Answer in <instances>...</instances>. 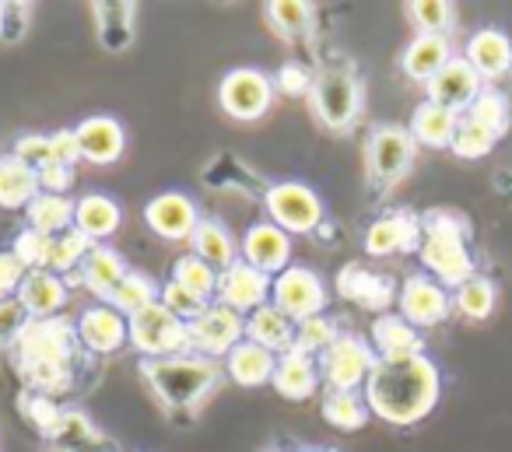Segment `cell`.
Wrapping results in <instances>:
<instances>
[{
    "label": "cell",
    "instance_id": "53",
    "mask_svg": "<svg viewBox=\"0 0 512 452\" xmlns=\"http://www.w3.org/2000/svg\"><path fill=\"white\" fill-rule=\"evenodd\" d=\"M29 414H32V421L39 424V431L43 435H60V410L53 407V400H46V396H32L29 400Z\"/></svg>",
    "mask_w": 512,
    "mask_h": 452
},
{
    "label": "cell",
    "instance_id": "37",
    "mask_svg": "<svg viewBox=\"0 0 512 452\" xmlns=\"http://www.w3.org/2000/svg\"><path fill=\"white\" fill-rule=\"evenodd\" d=\"M158 298H162V288H158V284L151 281L148 274H141V270H130V274L120 281V288L109 295V305H113V309H120L123 316L130 319L134 312L155 305Z\"/></svg>",
    "mask_w": 512,
    "mask_h": 452
},
{
    "label": "cell",
    "instance_id": "49",
    "mask_svg": "<svg viewBox=\"0 0 512 452\" xmlns=\"http://www.w3.org/2000/svg\"><path fill=\"white\" fill-rule=\"evenodd\" d=\"M25 277H29L25 263L18 260L11 249H0V302H4V298H18Z\"/></svg>",
    "mask_w": 512,
    "mask_h": 452
},
{
    "label": "cell",
    "instance_id": "20",
    "mask_svg": "<svg viewBox=\"0 0 512 452\" xmlns=\"http://www.w3.org/2000/svg\"><path fill=\"white\" fill-rule=\"evenodd\" d=\"M372 351L379 361H400V358H418L425 354V340H421L418 326H411L404 316H376L372 323Z\"/></svg>",
    "mask_w": 512,
    "mask_h": 452
},
{
    "label": "cell",
    "instance_id": "38",
    "mask_svg": "<svg viewBox=\"0 0 512 452\" xmlns=\"http://www.w3.org/2000/svg\"><path fill=\"white\" fill-rule=\"evenodd\" d=\"M172 281L183 284L186 291H193V295L200 298V302L211 305L214 298H218V270L211 267V263H204L200 256H179L176 267H172Z\"/></svg>",
    "mask_w": 512,
    "mask_h": 452
},
{
    "label": "cell",
    "instance_id": "44",
    "mask_svg": "<svg viewBox=\"0 0 512 452\" xmlns=\"http://www.w3.org/2000/svg\"><path fill=\"white\" fill-rule=\"evenodd\" d=\"M337 337H341V333H337V326L330 323L327 316H309L295 326V347L292 351H302V354H309V358H320V354L327 351Z\"/></svg>",
    "mask_w": 512,
    "mask_h": 452
},
{
    "label": "cell",
    "instance_id": "10",
    "mask_svg": "<svg viewBox=\"0 0 512 452\" xmlns=\"http://www.w3.org/2000/svg\"><path fill=\"white\" fill-rule=\"evenodd\" d=\"M246 340V316L221 302L204 305L197 319H190V347L193 354H204V358L218 361L228 358L235 344Z\"/></svg>",
    "mask_w": 512,
    "mask_h": 452
},
{
    "label": "cell",
    "instance_id": "21",
    "mask_svg": "<svg viewBox=\"0 0 512 452\" xmlns=\"http://www.w3.org/2000/svg\"><path fill=\"white\" fill-rule=\"evenodd\" d=\"M463 60L481 74V81H498L512 71V39L498 29H481L467 39Z\"/></svg>",
    "mask_w": 512,
    "mask_h": 452
},
{
    "label": "cell",
    "instance_id": "24",
    "mask_svg": "<svg viewBox=\"0 0 512 452\" xmlns=\"http://www.w3.org/2000/svg\"><path fill=\"white\" fill-rule=\"evenodd\" d=\"M421 239V225L411 214H386V218L372 221L365 232V253L369 256H390V253H407Z\"/></svg>",
    "mask_w": 512,
    "mask_h": 452
},
{
    "label": "cell",
    "instance_id": "47",
    "mask_svg": "<svg viewBox=\"0 0 512 452\" xmlns=\"http://www.w3.org/2000/svg\"><path fill=\"white\" fill-rule=\"evenodd\" d=\"M158 302H162L169 312H176L179 319H186V323H190V319H197L200 312H204V305H207V302H200L193 291H186L183 284L172 281V277L162 284V298H158Z\"/></svg>",
    "mask_w": 512,
    "mask_h": 452
},
{
    "label": "cell",
    "instance_id": "6",
    "mask_svg": "<svg viewBox=\"0 0 512 452\" xmlns=\"http://www.w3.org/2000/svg\"><path fill=\"white\" fill-rule=\"evenodd\" d=\"M130 323V347L144 354V361L158 358H176V354H190V323L169 312L162 302L148 305V309L134 312Z\"/></svg>",
    "mask_w": 512,
    "mask_h": 452
},
{
    "label": "cell",
    "instance_id": "9",
    "mask_svg": "<svg viewBox=\"0 0 512 452\" xmlns=\"http://www.w3.org/2000/svg\"><path fill=\"white\" fill-rule=\"evenodd\" d=\"M267 214L278 228H285L288 235H309L323 225V200L313 186L295 183V179H285V183H274L264 197Z\"/></svg>",
    "mask_w": 512,
    "mask_h": 452
},
{
    "label": "cell",
    "instance_id": "39",
    "mask_svg": "<svg viewBox=\"0 0 512 452\" xmlns=\"http://www.w3.org/2000/svg\"><path fill=\"white\" fill-rule=\"evenodd\" d=\"M369 414L372 410L362 393H327V400H323V421L334 424V428H341V431L365 428Z\"/></svg>",
    "mask_w": 512,
    "mask_h": 452
},
{
    "label": "cell",
    "instance_id": "48",
    "mask_svg": "<svg viewBox=\"0 0 512 452\" xmlns=\"http://www.w3.org/2000/svg\"><path fill=\"white\" fill-rule=\"evenodd\" d=\"M15 158H22L29 169L43 172L46 165H53V144L46 134H25L15 141Z\"/></svg>",
    "mask_w": 512,
    "mask_h": 452
},
{
    "label": "cell",
    "instance_id": "31",
    "mask_svg": "<svg viewBox=\"0 0 512 452\" xmlns=\"http://www.w3.org/2000/svg\"><path fill=\"white\" fill-rule=\"evenodd\" d=\"M120 221H123L120 204L113 197H106V193H85L78 200V207H74V228L85 232L92 242L109 239L120 228Z\"/></svg>",
    "mask_w": 512,
    "mask_h": 452
},
{
    "label": "cell",
    "instance_id": "40",
    "mask_svg": "<svg viewBox=\"0 0 512 452\" xmlns=\"http://www.w3.org/2000/svg\"><path fill=\"white\" fill-rule=\"evenodd\" d=\"M407 15H411L418 36H449L456 11L446 0H414V4H407Z\"/></svg>",
    "mask_w": 512,
    "mask_h": 452
},
{
    "label": "cell",
    "instance_id": "43",
    "mask_svg": "<svg viewBox=\"0 0 512 452\" xmlns=\"http://www.w3.org/2000/svg\"><path fill=\"white\" fill-rule=\"evenodd\" d=\"M470 120H477L481 127H488L495 137H502L505 130H509V120H512V106L509 99H505L502 92H491V88H484L481 95H477V102L467 109Z\"/></svg>",
    "mask_w": 512,
    "mask_h": 452
},
{
    "label": "cell",
    "instance_id": "50",
    "mask_svg": "<svg viewBox=\"0 0 512 452\" xmlns=\"http://www.w3.org/2000/svg\"><path fill=\"white\" fill-rule=\"evenodd\" d=\"M29 323H32V316L25 312V305L18 302V298H4V302H0V344H4V340H18Z\"/></svg>",
    "mask_w": 512,
    "mask_h": 452
},
{
    "label": "cell",
    "instance_id": "35",
    "mask_svg": "<svg viewBox=\"0 0 512 452\" xmlns=\"http://www.w3.org/2000/svg\"><path fill=\"white\" fill-rule=\"evenodd\" d=\"M74 207H78V200H71V197L39 193V197L25 207V214H29V228L50 235V239H53V235L71 232V228H74Z\"/></svg>",
    "mask_w": 512,
    "mask_h": 452
},
{
    "label": "cell",
    "instance_id": "2",
    "mask_svg": "<svg viewBox=\"0 0 512 452\" xmlns=\"http://www.w3.org/2000/svg\"><path fill=\"white\" fill-rule=\"evenodd\" d=\"M18 358H22V375L43 393H60L71 386V361L78 351V323L67 319H32L22 330Z\"/></svg>",
    "mask_w": 512,
    "mask_h": 452
},
{
    "label": "cell",
    "instance_id": "36",
    "mask_svg": "<svg viewBox=\"0 0 512 452\" xmlns=\"http://www.w3.org/2000/svg\"><path fill=\"white\" fill-rule=\"evenodd\" d=\"M92 246L95 242L88 239L85 232H78V228H71V232H64V235H53L46 270H53V274H60V277L78 274L81 263H85V256L92 253Z\"/></svg>",
    "mask_w": 512,
    "mask_h": 452
},
{
    "label": "cell",
    "instance_id": "41",
    "mask_svg": "<svg viewBox=\"0 0 512 452\" xmlns=\"http://www.w3.org/2000/svg\"><path fill=\"white\" fill-rule=\"evenodd\" d=\"M453 305L467 319H488L491 309H495V284H491L488 277H477L474 274L470 281H463L460 288H456Z\"/></svg>",
    "mask_w": 512,
    "mask_h": 452
},
{
    "label": "cell",
    "instance_id": "4",
    "mask_svg": "<svg viewBox=\"0 0 512 452\" xmlns=\"http://www.w3.org/2000/svg\"><path fill=\"white\" fill-rule=\"evenodd\" d=\"M421 263L428 277L446 288H460L474 277V256L467 249V225L453 214H428L421 221Z\"/></svg>",
    "mask_w": 512,
    "mask_h": 452
},
{
    "label": "cell",
    "instance_id": "29",
    "mask_svg": "<svg viewBox=\"0 0 512 452\" xmlns=\"http://www.w3.org/2000/svg\"><path fill=\"white\" fill-rule=\"evenodd\" d=\"M193 256H200L204 263H211L214 270H228L232 263H239V242H235V235L228 232L225 221L218 218H200L197 232H193Z\"/></svg>",
    "mask_w": 512,
    "mask_h": 452
},
{
    "label": "cell",
    "instance_id": "56",
    "mask_svg": "<svg viewBox=\"0 0 512 452\" xmlns=\"http://www.w3.org/2000/svg\"><path fill=\"white\" fill-rule=\"evenodd\" d=\"M299 452H330V449H299Z\"/></svg>",
    "mask_w": 512,
    "mask_h": 452
},
{
    "label": "cell",
    "instance_id": "25",
    "mask_svg": "<svg viewBox=\"0 0 512 452\" xmlns=\"http://www.w3.org/2000/svg\"><path fill=\"white\" fill-rule=\"evenodd\" d=\"M127 274H130L127 260L109 246H92V253L85 256V263H81V270H78L81 284H85L99 302H109V295L120 288V281Z\"/></svg>",
    "mask_w": 512,
    "mask_h": 452
},
{
    "label": "cell",
    "instance_id": "27",
    "mask_svg": "<svg viewBox=\"0 0 512 452\" xmlns=\"http://www.w3.org/2000/svg\"><path fill=\"white\" fill-rule=\"evenodd\" d=\"M295 326H299L295 319H288L285 312L267 302L246 316V340H253V344L267 347L274 354H288L295 347Z\"/></svg>",
    "mask_w": 512,
    "mask_h": 452
},
{
    "label": "cell",
    "instance_id": "17",
    "mask_svg": "<svg viewBox=\"0 0 512 452\" xmlns=\"http://www.w3.org/2000/svg\"><path fill=\"white\" fill-rule=\"evenodd\" d=\"M144 221L165 242H190L200 225L197 204L186 193H158L144 204Z\"/></svg>",
    "mask_w": 512,
    "mask_h": 452
},
{
    "label": "cell",
    "instance_id": "22",
    "mask_svg": "<svg viewBox=\"0 0 512 452\" xmlns=\"http://www.w3.org/2000/svg\"><path fill=\"white\" fill-rule=\"evenodd\" d=\"M278 358L281 354L267 351V347L253 344V340H242V344H235L228 351L225 375L235 386H246V389L267 386V382H274V372H278Z\"/></svg>",
    "mask_w": 512,
    "mask_h": 452
},
{
    "label": "cell",
    "instance_id": "32",
    "mask_svg": "<svg viewBox=\"0 0 512 452\" xmlns=\"http://www.w3.org/2000/svg\"><path fill=\"white\" fill-rule=\"evenodd\" d=\"M95 8V25H99V43L102 50L120 53L134 43V15L137 4H127V0H116V4H92Z\"/></svg>",
    "mask_w": 512,
    "mask_h": 452
},
{
    "label": "cell",
    "instance_id": "55",
    "mask_svg": "<svg viewBox=\"0 0 512 452\" xmlns=\"http://www.w3.org/2000/svg\"><path fill=\"white\" fill-rule=\"evenodd\" d=\"M4 15H8V8H4V4H0V25H4Z\"/></svg>",
    "mask_w": 512,
    "mask_h": 452
},
{
    "label": "cell",
    "instance_id": "51",
    "mask_svg": "<svg viewBox=\"0 0 512 452\" xmlns=\"http://www.w3.org/2000/svg\"><path fill=\"white\" fill-rule=\"evenodd\" d=\"M274 88H278V92H285L288 99H299V95H309V88H313V78H309L306 67L285 64L278 71V81H274Z\"/></svg>",
    "mask_w": 512,
    "mask_h": 452
},
{
    "label": "cell",
    "instance_id": "46",
    "mask_svg": "<svg viewBox=\"0 0 512 452\" xmlns=\"http://www.w3.org/2000/svg\"><path fill=\"white\" fill-rule=\"evenodd\" d=\"M50 242H53L50 235L36 232V228H25V232H18L11 253L25 263V270H46V260H50Z\"/></svg>",
    "mask_w": 512,
    "mask_h": 452
},
{
    "label": "cell",
    "instance_id": "52",
    "mask_svg": "<svg viewBox=\"0 0 512 452\" xmlns=\"http://www.w3.org/2000/svg\"><path fill=\"white\" fill-rule=\"evenodd\" d=\"M50 144H53V162L57 165L74 169V165L81 162L78 134H74V130H57V134H50Z\"/></svg>",
    "mask_w": 512,
    "mask_h": 452
},
{
    "label": "cell",
    "instance_id": "1",
    "mask_svg": "<svg viewBox=\"0 0 512 452\" xmlns=\"http://www.w3.org/2000/svg\"><path fill=\"white\" fill-rule=\"evenodd\" d=\"M442 393V375L432 358L418 354V358H400V361H376L369 382H365V403L379 421L393 424V428H411V424L425 421L435 410Z\"/></svg>",
    "mask_w": 512,
    "mask_h": 452
},
{
    "label": "cell",
    "instance_id": "54",
    "mask_svg": "<svg viewBox=\"0 0 512 452\" xmlns=\"http://www.w3.org/2000/svg\"><path fill=\"white\" fill-rule=\"evenodd\" d=\"M74 186V169H67V165H46L43 172H39V190L43 193H57V197H67V190Z\"/></svg>",
    "mask_w": 512,
    "mask_h": 452
},
{
    "label": "cell",
    "instance_id": "12",
    "mask_svg": "<svg viewBox=\"0 0 512 452\" xmlns=\"http://www.w3.org/2000/svg\"><path fill=\"white\" fill-rule=\"evenodd\" d=\"M271 305L285 312L288 319H295V323H302L309 316H323V309H327V284L320 281L316 270L288 267L285 274L274 277Z\"/></svg>",
    "mask_w": 512,
    "mask_h": 452
},
{
    "label": "cell",
    "instance_id": "5",
    "mask_svg": "<svg viewBox=\"0 0 512 452\" xmlns=\"http://www.w3.org/2000/svg\"><path fill=\"white\" fill-rule=\"evenodd\" d=\"M309 102L320 123L334 134L355 127L358 113H362V81L351 71V64H327L313 78L309 88Z\"/></svg>",
    "mask_w": 512,
    "mask_h": 452
},
{
    "label": "cell",
    "instance_id": "11",
    "mask_svg": "<svg viewBox=\"0 0 512 452\" xmlns=\"http://www.w3.org/2000/svg\"><path fill=\"white\" fill-rule=\"evenodd\" d=\"M218 102L232 120H260L274 106V81L256 67H235L221 78Z\"/></svg>",
    "mask_w": 512,
    "mask_h": 452
},
{
    "label": "cell",
    "instance_id": "3",
    "mask_svg": "<svg viewBox=\"0 0 512 452\" xmlns=\"http://www.w3.org/2000/svg\"><path fill=\"white\" fill-rule=\"evenodd\" d=\"M144 382L169 410H193L218 389L221 365L204 354H176V358L141 361Z\"/></svg>",
    "mask_w": 512,
    "mask_h": 452
},
{
    "label": "cell",
    "instance_id": "18",
    "mask_svg": "<svg viewBox=\"0 0 512 452\" xmlns=\"http://www.w3.org/2000/svg\"><path fill=\"white\" fill-rule=\"evenodd\" d=\"M78 340L92 354H116L120 347L130 344V323L120 309H113L109 302H99L81 312Z\"/></svg>",
    "mask_w": 512,
    "mask_h": 452
},
{
    "label": "cell",
    "instance_id": "16",
    "mask_svg": "<svg viewBox=\"0 0 512 452\" xmlns=\"http://www.w3.org/2000/svg\"><path fill=\"white\" fill-rule=\"evenodd\" d=\"M239 256L249 267L264 270L267 277H278L292 267V235L274 225V221H260V225H253L242 235Z\"/></svg>",
    "mask_w": 512,
    "mask_h": 452
},
{
    "label": "cell",
    "instance_id": "33",
    "mask_svg": "<svg viewBox=\"0 0 512 452\" xmlns=\"http://www.w3.org/2000/svg\"><path fill=\"white\" fill-rule=\"evenodd\" d=\"M39 172L29 169L22 158L4 155L0 158V207L18 211V207H29L39 197Z\"/></svg>",
    "mask_w": 512,
    "mask_h": 452
},
{
    "label": "cell",
    "instance_id": "13",
    "mask_svg": "<svg viewBox=\"0 0 512 452\" xmlns=\"http://www.w3.org/2000/svg\"><path fill=\"white\" fill-rule=\"evenodd\" d=\"M397 305L407 323L418 326V330H428V326L446 323L449 309H453V298H449L446 284H439L435 277L411 274L404 281V288H400Z\"/></svg>",
    "mask_w": 512,
    "mask_h": 452
},
{
    "label": "cell",
    "instance_id": "45",
    "mask_svg": "<svg viewBox=\"0 0 512 452\" xmlns=\"http://www.w3.org/2000/svg\"><path fill=\"white\" fill-rule=\"evenodd\" d=\"M267 18L274 22V29L285 32V39H295L299 32L309 29L313 8L302 4V0H278V4H267Z\"/></svg>",
    "mask_w": 512,
    "mask_h": 452
},
{
    "label": "cell",
    "instance_id": "30",
    "mask_svg": "<svg viewBox=\"0 0 512 452\" xmlns=\"http://www.w3.org/2000/svg\"><path fill=\"white\" fill-rule=\"evenodd\" d=\"M271 386L278 389L285 400H306V396H313L316 386H320V361L302 351L281 354Z\"/></svg>",
    "mask_w": 512,
    "mask_h": 452
},
{
    "label": "cell",
    "instance_id": "26",
    "mask_svg": "<svg viewBox=\"0 0 512 452\" xmlns=\"http://www.w3.org/2000/svg\"><path fill=\"white\" fill-rule=\"evenodd\" d=\"M449 60H453V43H449V36H414L411 43H407L404 57H400V67H404V74L411 81L428 85Z\"/></svg>",
    "mask_w": 512,
    "mask_h": 452
},
{
    "label": "cell",
    "instance_id": "34",
    "mask_svg": "<svg viewBox=\"0 0 512 452\" xmlns=\"http://www.w3.org/2000/svg\"><path fill=\"white\" fill-rule=\"evenodd\" d=\"M456 123L460 116L449 113V109L435 106V102H421L411 116V137L421 144V148H449L453 144V134H456Z\"/></svg>",
    "mask_w": 512,
    "mask_h": 452
},
{
    "label": "cell",
    "instance_id": "57",
    "mask_svg": "<svg viewBox=\"0 0 512 452\" xmlns=\"http://www.w3.org/2000/svg\"><path fill=\"white\" fill-rule=\"evenodd\" d=\"M267 452H281V449H267Z\"/></svg>",
    "mask_w": 512,
    "mask_h": 452
},
{
    "label": "cell",
    "instance_id": "28",
    "mask_svg": "<svg viewBox=\"0 0 512 452\" xmlns=\"http://www.w3.org/2000/svg\"><path fill=\"white\" fill-rule=\"evenodd\" d=\"M337 288H341L344 298H351V302H358L362 309H372V312H383L386 305L393 302V281L390 277L372 274V270H365L362 263L344 267L341 277H337Z\"/></svg>",
    "mask_w": 512,
    "mask_h": 452
},
{
    "label": "cell",
    "instance_id": "14",
    "mask_svg": "<svg viewBox=\"0 0 512 452\" xmlns=\"http://www.w3.org/2000/svg\"><path fill=\"white\" fill-rule=\"evenodd\" d=\"M271 288H274V277H267L264 270H256L246 260H239L218 274V298L214 302L249 316V312H256L260 305L271 302Z\"/></svg>",
    "mask_w": 512,
    "mask_h": 452
},
{
    "label": "cell",
    "instance_id": "19",
    "mask_svg": "<svg viewBox=\"0 0 512 452\" xmlns=\"http://www.w3.org/2000/svg\"><path fill=\"white\" fill-rule=\"evenodd\" d=\"M74 134H78L81 158L92 165H113L127 151V130L116 116H88Z\"/></svg>",
    "mask_w": 512,
    "mask_h": 452
},
{
    "label": "cell",
    "instance_id": "15",
    "mask_svg": "<svg viewBox=\"0 0 512 452\" xmlns=\"http://www.w3.org/2000/svg\"><path fill=\"white\" fill-rule=\"evenodd\" d=\"M425 92H428V102H435V106L463 116L477 102V95L484 92V81H481V74L467 64V60L453 57L432 81H428Z\"/></svg>",
    "mask_w": 512,
    "mask_h": 452
},
{
    "label": "cell",
    "instance_id": "23",
    "mask_svg": "<svg viewBox=\"0 0 512 452\" xmlns=\"http://www.w3.org/2000/svg\"><path fill=\"white\" fill-rule=\"evenodd\" d=\"M18 302L25 305L32 319H53L67 305V277L53 274V270H29Z\"/></svg>",
    "mask_w": 512,
    "mask_h": 452
},
{
    "label": "cell",
    "instance_id": "7",
    "mask_svg": "<svg viewBox=\"0 0 512 452\" xmlns=\"http://www.w3.org/2000/svg\"><path fill=\"white\" fill-rule=\"evenodd\" d=\"M316 361H320V379L330 386V393H358V386L369 382L379 358L369 340L355 337V333H341Z\"/></svg>",
    "mask_w": 512,
    "mask_h": 452
},
{
    "label": "cell",
    "instance_id": "42",
    "mask_svg": "<svg viewBox=\"0 0 512 452\" xmlns=\"http://www.w3.org/2000/svg\"><path fill=\"white\" fill-rule=\"evenodd\" d=\"M498 137L491 134L488 127H481L477 120H470L467 113L460 116V123H456V134H453V144H449V151H453L456 158H484L491 148H495Z\"/></svg>",
    "mask_w": 512,
    "mask_h": 452
},
{
    "label": "cell",
    "instance_id": "8",
    "mask_svg": "<svg viewBox=\"0 0 512 452\" xmlns=\"http://www.w3.org/2000/svg\"><path fill=\"white\" fill-rule=\"evenodd\" d=\"M414 151H418V141L411 137L407 127H397V123H383L369 134V144H365V158H369V179L376 190H390L400 179L407 176L414 162Z\"/></svg>",
    "mask_w": 512,
    "mask_h": 452
}]
</instances>
